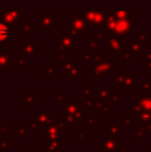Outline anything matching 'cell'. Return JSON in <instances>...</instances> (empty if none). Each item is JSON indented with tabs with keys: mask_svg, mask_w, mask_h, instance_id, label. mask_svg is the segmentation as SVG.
Here are the masks:
<instances>
[{
	"mask_svg": "<svg viewBox=\"0 0 151 152\" xmlns=\"http://www.w3.org/2000/svg\"><path fill=\"white\" fill-rule=\"evenodd\" d=\"M133 32H135V19L117 20L116 27L112 32V36L120 39L121 37H129Z\"/></svg>",
	"mask_w": 151,
	"mask_h": 152,
	"instance_id": "obj_1",
	"label": "cell"
},
{
	"mask_svg": "<svg viewBox=\"0 0 151 152\" xmlns=\"http://www.w3.org/2000/svg\"><path fill=\"white\" fill-rule=\"evenodd\" d=\"M21 16L22 15L19 10H6L0 14V23L12 29L17 27L18 23H21Z\"/></svg>",
	"mask_w": 151,
	"mask_h": 152,
	"instance_id": "obj_2",
	"label": "cell"
},
{
	"mask_svg": "<svg viewBox=\"0 0 151 152\" xmlns=\"http://www.w3.org/2000/svg\"><path fill=\"white\" fill-rule=\"evenodd\" d=\"M69 26L73 27V28H75L77 31H79V33H80V32H84V33H86V32L88 31L86 22H85L84 19H83L81 16H79V15H75V16H74V18L71 20V24H69Z\"/></svg>",
	"mask_w": 151,
	"mask_h": 152,
	"instance_id": "obj_3",
	"label": "cell"
},
{
	"mask_svg": "<svg viewBox=\"0 0 151 152\" xmlns=\"http://www.w3.org/2000/svg\"><path fill=\"white\" fill-rule=\"evenodd\" d=\"M60 50L74 51V37L71 34H65L60 38V45L55 48V51Z\"/></svg>",
	"mask_w": 151,
	"mask_h": 152,
	"instance_id": "obj_4",
	"label": "cell"
},
{
	"mask_svg": "<svg viewBox=\"0 0 151 152\" xmlns=\"http://www.w3.org/2000/svg\"><path fill=\"white\" fill-rule=\"evenodd\" d=\"M116 69V66L111 65L109 61H101L97 64H93V70L94 72H99L101 74H111L112 70Z\"/></svg>",
	"mask_w": 151,
	"mask_h": 152,
	"instance_id": "obj_5",
	"label": "cell"
},
{
	"mask_svg": "<svg viewBox=\"0 0 151 152\" xmlns=\"http://www.w3.org/2000/svg\"><path fill=\"white\" fill-rule=\"evenodd\" d=\"M36 44L35 42H22L23 56H35L36 54Z\"/></svg>",
	"mask_w": 151,
	"mask_h": 152,
	"instance_id": "obj_6",
	"label": "cell"
},
{
	"mask_svg": "<svg viewBox=\"0 0 151 152\" xmlns=\"http://www.w3.org/2000/svg\"><path fill=\"white\" fill-rule=\"evenodd\" d=\"M121 49V42L117 37H110L107 42V51L109 52H114V51H119Z\"/></svg>",
	"mask_w": 151,
	"mask_h": 152,
	"instance_id": "obj_7",
	"label": "cell"
},
{
	"mask_svg": "<svg viewBox=\"0 0 151 152\" xmlns=\"http://www.w3.org/2000/svg\"><path fill=\"white\" fill-rule=\"evenodd\" d=\"M12 64V58L5 52H0V69L6 70Z\"/></svg>",
	"mask_w": 151,
	"mask_h": 152,
	"instance_id": "obj_8",
	"label": "cell"
},
{
	"mask_svg": "<svg viewBox=\"0 0 151 152\" xmlns=\"http://www.w3.org/2000/svg\"><path fill=\"white\" fill-rule=\"evenodd\" d=\"M42 26L44 28H53L54 27V15L42 14Z\"/></svg>",
	"mask_w": 151,
	"mask_h": 152,
	"instance_id": "obj_9",
	"label": "cell"
},
{
	"mask_svg": "<svg viewBox=\"0 0 151 152\" xmlns=\"http://www.w3.org/2000/svg\"><path fill=\"white\" fill-rule=\"evenodd\" d=\"M111 14L117 20H127V19H131V17H129L131 12L127 10H114Z\"/></svg>",
	"mask_w": 151,
	"mask_h": 152,
	"instance_id": "obj_10",
	"label": "cell"
},
{
	"mask_svg": "<svg viewBox=\"0 0 151 152\" xmlns=\"http://www.w3.org/2000/svg\"><path fill=\"white\" fill-rule=\"evenodd\" d=\"M129 47H131V55H133V56H139L140 53L143 52L144 49H145V47H144L143 42H142V44H136V42H131Z\"/></svg>",
	"mask_w": 151,
	"mask_h": 152,
	"instance_id": "obj_11",
	"label": "cell"
},
{
	"mask_svg": "<svg viewBox=\"0 0 151 152\" xmlns=\"http://www.w3.org/2000/svg\"><path fill=\"white\" fill-rule=\"evenodd\" d=\"M12 29L7 27L6 25L0 23V42H5L8 38V33L12 32Z\"/></svg>",
	"mask_w": 151,
	"mask_h": 152,
	"instance_id": "obj_12",
	"label": "cell"
},
{
	"mask_svg": "<svg viewBox=\"0 0 151 152\" xmlns=\"http://www.w3.org/2000/svg\"><path fill=\"white\" fill-rule=\"evenodd\" d=\"M117 24V19L115 18L112 14L108 15V18H107V25H106V28L108 29L109 31L113 32L115 30V27H116Z\"/></svg>",
	"mask_w": 151,
	"mask_h": 152,
	"instance_id": "obj_13",
	"label": "cell"
},
{
	"mask_svg": "<svg viewBox=\"0 0 151 152\" xmlns=\"http://www.w3.org/2000/svg\"><path fill=\"white\" fill-rule=\"evenodd\" d=\"M64 110L66 111V114H69V115H73L74 113L76 112L77 110H78V104H76V102H74V99H69V104L65 106Z\"/></svg>",
	"mask_w": 151,
	"mask_h": 152,
	"instance_id": "obj_14",
	"label": "cell"
},
{
	"mask_svg": "<svg viewBox=\"0 0 151 152\" xmlns=\"http://www.w3.org/2000/svg\"><path fill=\"white\" fill-rule=\"evenodd\" d=\"M75 67V65H74V62L73 61H69L67 63H65V65H61L60 66V69L63 70L64 72L65 75H69L71 72V69Z\"/></svg>",
	"mask_w": 151,
	"mask_h": 152,
	"instance_id": "obj_15",
	"label": "cell"
},
{
	"mask_svg": "<svg viewBox=\"0 0 151 152\" xmlns=\"http://www.w3.org/2000/svg\"><path fill=\"white\" fill-rule=\"evenodd\" d=\"M81 75H83V70L78 69V67L75 65V67L71 69V74H69V79H71V80H73V79H78L79 76H81Z\"/></svg>",
	"mask_w": 151,
	"mask_h": 152,
	"instance_id": "obj_16",
	"label": "cell"
},
{
	"mask_svg": "<svg viewBox=\"0 0 151 152\" xmlns=\"http://www.w3.org/2000/svg\"><path fill=\"white\" fill-rule=\"evenodd\" d=\"M22 102H23V104H26L27 108H30L31 104H32L33 102H35V97H34V95H32V94H29V95L27 96L26 98H23V99H22Z\"/></svg>",
	"mask_w": 151,
	"mask_h": 152,
	"instance_id": "obj_17",
	"label": "cell"
},
{
	"mask_svg": "<svg viewBox=\"0 0 151 152\" xmlns=\"http://www.w3.org/2000/svg\"><path fill=\"white\" fill-rule=\"evenodd\" d=\"M73 117H74V120H77L79 122L83 121V110L82 109L78 108V110L73 114Z\"/></svg>",
	"mask_w": 151,
	"mask_h": 152,
	"instance_id": "obj_18",
	"label": "cell"
},
{
	"mask_svg": "<svg viewBox=\"0 0 151 152\" xmlns=\"http://www.w3.org/2000/svg\"><path fill=\"white\" fill-rule=\"evenodd\" d=\"M110 93H111V91L109 90V89H103V90H99L97 91V96H98L99 98H103V99H105V98L109 97L110 96Z\"/></svg>",
	"mask_w": 151,
	"mask_h": 152,
	"instance_id": "obj_19",
	"label": "cell"
},
{
	"mask_svg": "<svg viewBox=\"0 0 151 152\" xmlns=\"http://www.w3.org/2000/svg\"><path fill=\"white\" fill-rule=\"evenodd\" d=\"M27 126H29V127H30L32 130H34V132H39V130H40V124L38 123V122L28 121V122H27Z\"/></svg>",
	"mask_w": 151,
	"mask_h": 152,
	"instance_id": "obj_20",
	"label": "cell"
},
{
	"mask_svg": "<svg viewBox=\"0 0 151 152\" xmlns=\"http://www.w3.org/2000/svg\"><path fill=\"white\" fill-rule=\"evenodd\" d=\"M84 98H86V99H92V90L89 89L87 85H84Z\"/></svg>",
	"mask_w": 151,
	"mask_h": 152,
	"instance_id": "obj_21",
	"label": "cell"
},
{
	"mask_svg": "<svg viewBox=\"0 0 151 152\" xmlns=\"http://www.w3.org/2000/svg\"><path fill=\"white\" fill-rule=\"evenodd\" d=\"M96 102V99H86L84 98V107L85 108H91L94 106V104Z\"/></svg>",
	"mask_w": 151,
	"mask_h": 152,
	"instance_id": "obj_22",
	"label": "cell"
},
{
	"mask_svg": "<svg viewBox=\"0 0 151 152\" xmlns=\"http://www.w3.org/2000/svg\"><path fill=\"white\" fill-rule=\"evenodd\" d=\"M139 37L141 38V40L144 44L149 42V33H148V32H142V33H140Z\"/></svg>",
	"mask_w": 151,
	"mask_h": 152,
	"instance_id": "obj_23",
	"label": "cell"
},
{
	"mask_svg": "<svg viewBox=\"0 0 151 152\" xmlns=\"http://www.w3.org/2000/svg\"><path fill=\"white\" fill-rule=\"evenodd\" d=\"M17 64L20 66H23V65H26L27 64V61H26V58H25V56H19L18 58H17Z\"/></svg>",
	"mask_w": 151,
	"mask_h": 152,
	"instance_id": "obj_24",
	"label": "cell"
},
{
	"mask_svg": "<svg viewBox=\"0 0 151 152\" xmlns=\"http://www.w3.org/2000/svg\"><path fill=\"white\" fill-rule=\"evenodd\" d=\"M64 102V95L63 94H56L55 95V102L56 104H61Z\"/></svg>",
	"mask_w": 151,
	"mask_h": 152,
	"instance_id": "obj_25",
	"label": "cell"
},
{
	"mask_svg": "<svg viewBox=\"0 0 151 152\" xmlns=\"http://www.w3.org/2000/svg\"><path fill=\"white\" fill-rule=\"evenodd\" d=\"M55 72V66L50 65L46 67V75H53Z\"/></svg>",
	"mask_w": 151,
	"mask_h": 152,
	"instance_id": "obj_26",
	"label": "cell"
},
{
	"mask_svg": "<svg viewBox=\"0 0 151 152\" xmlns=\"http://www.w3.org/2000/svg\"><path fill=\"white\" fill-rule=\"evenodd\" d=\"M129 56H131V54H129V53H127L126 51H123V52H121V60H122V61L128 60Z\"/></svg>",
	"mask_w": 151,
	"mask_h": 152,
	"instance_id": "obj_27",
	"label": "cell"
},
{
	"mask_svg": "<svg viewBox=\"0 0 151 152\" xmlns=\"http://www.w3.org/2000/svg\"><path fill=\"white\" fill-rule=\"evenodd\" d=\"M90 59H93V55L91 52H85L84 53V60L88 61L90 60Z\"/></svg>",
	"mask_w": 151,
	"mask_h": 152,
	"instance_id": "obj_28",
	"label": "cell"
},
{
	"mask_svg": "<svg viewBox=\"0 0 151 152\" xmlns=\"http://www.w3.org/2000/svg\"><path fill=\"white\" fill-rule=\"evenodd\" d=\"M88 124L89 125H91V126H93V127H95L96 126V120H95V118L94 117H90V118L88 119Z\"/></svg>",
	"mask_w": 151,
	"mask_h": 152,
	"instance_id": "obj_29",
	"label": "cell"
},
{
	"mask_svg": "<svg viewBox=\"0 0 151 152\" xmlns=\"http://www.w3.org/2000/svg\"><path fill=\"white\" fill-rule=\"evenodd\" d=\"M59 59H60L61 61H69V56H66L63 52H60V54H59Z\"/></svg>",
	"mask_w": 151,
	"mask_h": 152,
	"instance_id": "obj_30",
	"label": "cell"
},
{
	"mask_svg": "<svg viewBox=\"0 0 151 152\" xmlns=\"http://www.w3.org/2000/svg\"><path fill=\"white\" fill-rule=\"evenodd\" d=\"M17 130H18L19 136H26V129L24 127H18Z\"/></svg>",
	"mask_w": 151,
	"mask_h": 152,
	"instance_id": "obj_31",
	"label": "cell"
},
{
	"mask_svg": "<svg viewBox=\"0 0 151 152\" xmlns=\"http://www.w3.org/2000/svg\"><path fill=\"white\" fill-rule=\"evenodd\" d=\"M69 34H71V36H78L79 35V31H77L75 28H73V27L69 26Z\"/></svg>",
	"mask_w": 151,
	"mask_h": 152,
	"instance_id": "obj_32",
	"label": "cell"
},
{
	"mask_svg": "<svg viewBox=\"0 0 151 152\" xmlns=\"http://www.w3.org/2000/svg\"><path fill=\"white\" fill-rule=\"evenodd\" d=\"M30 30H31V25L30 24H24L23 25V32L28 33V32H30Z\"/></svg>",
	"mask_w": 151,
	"mask_h": 152,
	"instance_id": "obj_33",
	"label": "cell"
},
{
	"mask_svg": "<svg viewBox=\"0 0 151 152\" xmlns=\"http://www.w3.org/2000/svg\"><path fill=\"white\" fill-rule=\"evenodd\" d=\"M101 76H103V74L99 72H93V79L94 80H97V79H101Z\"/></svg>",
	"mask_w": 151,
	"mask_h": 152,
	"instance_id": "obj_34",
	"label": "cell"
},
{
	"mask_svg": "<svg viewBox=\"0 0 151 152\" xmlns=\"http://www.w3.org/2000/svg\"><path fill=\"white\" fill-rule=\"evenodd\" d=\"M133 84V79L131 76H127V80H126V86H129V85Z\"/></svg>",
	"mask_w": 151,
	"mask_h": 152,
	"instance_id": "obj_35",
	"label": "cell"
},
{
	"mask_svg": "<svg viewBox=\"0 0 151 152\" xmlns=\"http://www.w3.org/2000/svg\"><path fill=\"white\" fill-rule=\"evenodd\" d=\"M0 132H2V136H4V137H6V136H8V129L6 127H2V128H0Z\"/></svg>",
	"mask_w": 151,
	"mask_h": 152,
	"instance_id": "obj_36",
	"label": "cell"
},
{
	"mask_svg": "<svg viewBox=\"0 0 151 152\" xmlns=\"http://www.w3.org/2000/svg\"><path fill=\"white\" fill-rule=\"evenodd\" d=\"M87 134H88L87 132H79V134H78V139H79V140H81V139H83L84 137H86V136H87Z\"/></svg>",
	"mask_w": 151,
	"mask_h": 152,
	"instance_id": "obj_37",
	"label": "cell"
},
{
	"mask_svg": "<svg viewBox=\"0 0 151 152\" xmlns=\"http://www.w3.org/2000/svg\"><path fill=\"white\" fill-rule=\"evenodd\" d=\"M106 36H107V32H104V33H101V32H98V33H97V37L101 38V39H103L104 37H106Z\"/></svg>",
	"mask_w": 151,
	"mask_h": 152,
	"instance_id": "obj_38",
	"label": "cell"
},
{
	"mask_svg": "<svg viewBox=\"0 0 151 152\" xmlns=\"http://www.w3.org/2000/svg\"><path fill=\"white\" fill-rule=\"evenodd\" d=\"M122 80H124V76H119V77H118V79H117V81H118V83L123 82Z\"/></svg>",
	"mask_w": 151,
	"mask_h": 152,
	"instance_id": "obj_39",
	"label": "cell"
},
{
	"mask_svg": "<svg viewBox=\"0 0 151 152\" xmlns=\"http://www.w3.org/2000/svg\"><path fill=\"white\" fill-rule=\"evenodd\" d=\"M113 100H119V96H113V98H112Z\"/></svg>",
	"mask_w": 151,
	"mask_h": 152,
	"instance_id": "obj_40",
	"label": "cell"
},
{
	"mask_svg": "<svg viewBox=\"0 0 151 152\" xmlns=\"http://www.w3.org/2000/svg\"><path fill=\"white\" fill-rule=\"evenodd\" d=\"M27 152H30V151H29V150H28V151H27Z\"/></svg>",
	"mask_w": 151,
	"mask_h": 152,
	"instance_id": "obj_41",
	"label": "cell"
}]
</instances>
